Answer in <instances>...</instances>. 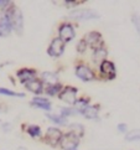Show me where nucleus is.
<instances>
[{"label":"nucleus","mask_w":140,"mask_h":150,"mask_svg":"<svg viewBox=\"0 0 140 150\" xmlns=\"http://www.w3.org/2000/svg\"><path fill=\"white\" fill-rule=\"evenodd\" d=\"M84 42L87 44V46H91L93 49H98V47H102L100 46V42H102V35L97 31H92V33H88L87 35L84 36Z\"/></svg>","instance_id":"1a4fd4ad"},{"label":"nucleus","mask_w":140,"mask_h":150,"mask_svg":"<svg viewBox=\"0 0 140 150\" xmlns=\"http://www.w3.org/2000/svg\"><path fill=\"white\" fill-rule=\"evenodd\" d=\"M86 49H87V44H86L84 40L82 39V40H81L78 44H77V51L81 52V53H83V52L86 51Z\"/></svg>","instance_id":"a878e982"},{"label":"nucleus","mask_w":140,"mask_h":150,"mask_svg":"<svg viewBox=\"0 0 140 150\" xmlns=\"http://www.w3.org/2000/svg\"><path fill=\"white\" fill-rule=\"evenodd\" d=\"M99 71L102 74H104V76H107V78L108 79H113L115 77V66L114 63L110 62V61H103L99 65Z\"/></svg>","instance_id":"9d476101"},{"label":"nucleus","mask_w":140,"mask_h":150,"mask_svg":"<svg viewBox=\"0 0 140 150\" xmlns=\"http://www.w3.org/2000/svg\"><path fill=\"white\" fill-rule=\"evenodd\" d=\"M64 51V42L60 39V37H56L51 41V45L48 47L47 53L52 57H60Z\"/></svg>","instance_id":"0eeeda50"},{"label":"nucleus","mask_w":140,"mask_h":150,"mask_svg":"<svg viewBox=\"0 0 140 150\" xmlns=\"http://www.w3.org/2000/svg\"><path fill=\"white\" fill-rule=\"evenodd\" d=\"M77 114H81V112L78 109L71 108V107H68V108H64V107H63V108H61V114L60 115L67 118L69 115H77Z\"/></svg>","instance_id":"aec40b11"},{"label":"nucleus","mask_w":140,"mask_h":150,"mask_svg":"<svg viewBox=\"0 0 140 150\" xmlns=\"http://www.w3.org/2000/svg\"><path fill=\"white\" fill-rule=\"evenodd\" d=\"M63 89V86L61 83H57V84H53V86H48L46 88V94L47 96H56V94H60L61 91Z\"/></svg>","instance_id":"a211bd4d"},{"label":"nucleus","mask_w":140,"mask_h":150,"mask_svg":"<svg viewBox=\"0 0 140 150\" xmlns=\"http://www.w3.org/2000/svg\"><path fill=\"white\" fill-rule=\"evenodd\" d=\"M6 16L9 20V24L11 26V30H14L18 35H23L24 30V16L23 11L16 6V5H10L6 13Z\"/></svg>","instance_id":"f257e3e1"},{"label":"nucleus","mask_w":140,"mask_h":150,"mask_svg":"<svg viewBox=\"0 0 140 150\" xmlns=\"http://www.w3.org/2000/svg\"><path fill=\"white\" fill-rule=\"evenodd\" d=\"M58 144H60L63 150H74L79 144V138L69 132L66 134H62V138Z\"/></svg>","instance_id":"f03ea898"},{"label":"nucleus","mask_w":140,"mask_h":150,"mask_svg":"<svg viewBox=\"0 0 140 150\" xmlns=\"http://www.w3.org/2000/svg\"><path fill=\"white\" fill-rule=\"evenodd\" d=\"M69 16L76 20H91V19H98L99 15L91 9H77L71 11Z\"/></svg>","instance_id":"20e7f679"},{"label":"nucleus","mask_w":140,"mask_h":150,"mask_svg":"<svg viewBox=\"0 0 140 150\" xmlns=\"http://www.w3.org/2000/svg\"><path fill=\"white\" fill-rule=\"evenodd\" d=\"M31 104L36 107V108H41V109H45V110H50L51 109V103L50 100L46 99V98H42V97H35L32 99Z\"/></svg>","instance_id":"2eb2a0df"},{"label":"nucleus","mask_w":140,"mask_h":150,"mask_svg":"<svg viewBox=\"0 0 140 150\" xmlns=\"http://www.w3.org/2000/svg\"><path fill=\"white\" fill-rule=\"evenodd\" d=\"M58 98L63 100L64 103L74 105L77 102V89L74 87H64L58 94Z\"/></svg>","instance_id":"7ed1b4c3"},{"label":"nucleus","mask_w":140,"mask_h":150,"mask_svg":"<svg viewBox=\"0 0 140 150\" xmlns=\"http://www.w3.org/2000/svg\"><path fill=\"white\" fill-rule=\"evenodd\" d=\"M41 82H45L48 86H53L58 83V77H57V74L52 72H44L41 74Z\"/></svg>","instance_id":"dca6fc26"},{"label":"nucleus","mask_w":140,"mask_h":150,"mask_svg":"<svg viewBox=\"0 0 140 150\" xmlns=\"http://www.w3.org/2000/svg\"><path fill=\"white\" fill-rule=\"evenodd\" d=\"M69 129H71V133H72V134L77 135L78 138H79V137H82V135H83V132H84L83 127L81 125V124H77V123H74V124H71V125H69Z\"/></svg>","instance_id":"4be33fe9"},{"label":"nucleus","mask_w":140,"mask_h":150,"mask_svg":"<svg viewBox=\"0 0 140 150\" xmlns=\"http://www.w3.org/2000/svg\"><path fill=\"white\" fill-rule=\"evenodd\" d=\"M76 76L82 79V81H84V82H88V81H92V79H94L93 71L89 67L84 66V65H78L76 67Z\"/></svg>","instance_id":"6e6552de"},{"label":"nucleus","mask_w":140,"mask_h":150,"mask_svg":"<svg viewBox=\"0 0 140 150\" xmlns=\"http://www.w3.org/2000/svg\"><path fill=\"white\" fill-rule=\"evenodd\" d=\"M25 86L29 91H31V92L35 93V94H41L42 91H44V84H42V82L40 79H36V78L32 79V81L26 82Z\"/></svg>","instance_id":"ddd939ff"},{"label":"nucleus","mask_w":140,"mask_h":150,"mask_svg":"<svg viewBox=\"0 0 140 150\" xmlns=\"http://www.w3.org/2000/svg\"><path fill=\"white\" fill-rule=\"evenodd\" d=\"M64 4H66L67 6H76L77 4H81V3L79 1H66Z\"/></svg>","instance_id":"cd10ccee"},{"label":"nucleus","mask_w":140,"mask_h":150,"mask_svg":"<svg viewBox=\"0 0 140 150\" xmlns=\"http://www.w3.org/2000/svg\"><path fill=\"white\" fill-rule=\"evenodd\" d=\"M18 78L24 83L32 81V79L36 78V71L35 69H30V68H23L20 71H18Z\"/></svg>","instance_id":"f8f14e48"},{"label":"nucleus","mask_w":140,"mask_h":150,"mask_svg":"<svg viewBox=\"0 0 140 150\" xmlns=\"http://www.w3.org/2000/svg\"><path fill=\"white\" fill-rule=\"evenodd\" d=\"M125 139L129 142H135V140H140V129H135L132 130L129 134L125 135Z\"/></svg>","instance_id":"5701e85b"},{"label":"nucleus","mask_w":140,"mask_h":150,"mask_svg":"<svg viewBox=\"0 0 140 150\" xmlns=\"http://www.w3.org/2000/svg\"><path fill=\"white\" fill-rule=\"evenodd\" d=\"M28 133H29L30 137L36 138V137L41 135V129H40V127H37V125H30L28 128Z\"/></svg>","instance_id":"b1692460"},{"label":"nucleus","mask_w":140,"mask_h":150,"mask_svg":"<svg viewBox=\"0 0 140 150\" xmlns=\"http://www.w3.org/2000/svg\"><path fill=\"white\" fill-rule=\"evenodd\" d=\"M107 50L104 49V47H98V49L94 50V55H93V60L97 62V63H100L105 61V57H107Z\"/></svg>","instance_id":"f3484780"},{"label":"nucleus","mask_w":140,"mask_h":150,"mask_svg":"<svg viewBox=\"0 0 140 150\" xmlns=\"http://www.w3.org/2000/svg\"><path fill=\"white\" fill-rule=\"evenodd\" d=\"M98 112H99V105L88 104L86 108L81 110V113L83 114L84 118H87V119H95V118L98 117Z\"/></svg>","instance_id":"4468645a"},{"label":"nucleus","mask_w":140,"mask_h":150,"mask_svg":"<svg viewBox=\"0 0 140 150\" xmlns=\"http://www.w3.org/2000/svg\"><path fill=\"white\" fill-rule=\"evenodd\" d=\"M47 118L51 119L53 123L56 124H61V125H67V118H64L62 115H55V114H47Z\"/></svg>","instance_id":"6ab92c4d"},{"label":"nucleus","mask_w":140,"mask_h":150,"mask_svg":"<svg viewBox=\"0 0 140 150\" xmlns=\"http://www.w3.org/2000/svg\"><path fill=\"white\" fill-rule=\"evenodd\" d=\"M0 94L8 96V97H18V98H24L25 97L24 93H18V92H14V91H10V89H6V88H1V87H0Z\"/></svg>","instance_id":"412c9836"},{"label":"nucleus","mask_w":140,"mask_h":150,"mask_svg":"<svg viewBox=\"0 0 140 150\" xmlns=\"http://www.w3.org/2000/svg\"><path fill=\"white\" fill-rule=\"evenodd\" d=\"M118 130L122 132V133H125L127 132V124H124V123H120V124H118Z\"/></svg>","instance_id":"bb28decb"},{"label":"nucleus","mask_w":140,"mask_h":150,"mask_svg":"<svg viewBox=\"0 0 140 150\" xmlns=\"http://www.w3.org/2000/svg\"><path fill=\"white\" fill-rule=\"evenodd\" d=\"M132 20H133V24H134V26H135V29L138 31V34L140 35V16L134 15V16L132 18Z\"/></svg>","instance_id":"393cba45"},{"label":"nucleus","mask_w":140,"mask_h":150,"mask_svg":"<svg viewBox=\"0 0 140 150\" xmlns=\"http://www.w3.org/2000/svg\"><path fill=\"white\" fill-rule=\"evenodd\" d=\"M58 34H60V39L63 42H68V41H72L76 36V33H74V29L71 24L68 23H64L60 26L58 29Z\"/></svg>","instance_id":"423d86ee"},{"label":"nucleus","mask_w":140,"mask_h":150,"mask_svg":"<svg viewBox=\"0 0 140 150\" xmlns=\"http://www.w3.org/2000/svg\"><path fill=\"white\" fill-rule=\"evenodd\" d=\"M11 33V26L9 24L6 14L4 11L0 13V37H6Z\"/></svg>","instance_id":"9b49d317"},{"label":"nucleus","mask_w":140,"mask_h":150,"mask_svg":"<svg viewBox=\"0 0 140 150\" xmlns=\"http://www.w3.org/2000/svg\"><path fill=\"white\" fill-rule=\"evenodd\" d=\"M62 132L57 128H48L46 134H45V143H47L48 145H52V146H56L58 143H60L61 138H62Z\"/></svg>","instance_id":"39448f33"}]
</instances>
